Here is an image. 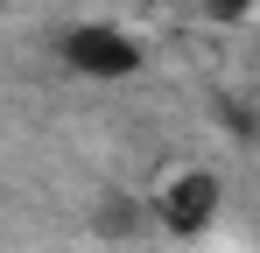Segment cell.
I'll use <instances>...</instances> for the list:
<instances>
[{
    "mask_svg": "<svg viewBox=\"0 0 260 253\" xmlns=\"http://www.w3.org/2000/svg\"><path fill=\"white\" fill-rule=\"evenodd\" d=\"M56 64L78 71V78L120 84V78L141 71V42H134L127 28H113V21H71V28L56 36Z\"/></svg>",
    "mask_w": 260,
    "mask_h": 253,
    "instance_id": "cell-1",
    "label": "cell"
},
{
    "mask_svg": "<svg viewBox=\"0 0 260 253\" xmlns=\"http://www.w3.org/2000/svg\"><path fill=\"white\" fill-rule=\"evenodd\" d=\"M225 211V190H218L211 169H176L155 183V225L176 232V239H197V232H211V218Z\"/></svg>",
    "mask_w": 260,
    "mask_h": 253,
    "instance_id": "cell-2",
    "label": "cell"
},
{
    "mask_svg": "<svg viewBox=\"0 0 260 253\" xmlns=\"http://www.w3.org/2000/svg\"><path fill=\"white\" fill-rule=\"evenodd\" d=\"M148 218H155V204H134V197H106L91 225H99V239H141V225H148Z\"/></svg>",
    "mask_w": 260,
    "mask_h": 253,
    "instance_id": "cell-3",
    "label": "cell"
},
{
    "mask_svg": "<svg viewBox=\"0 0 260 253\" xmlns=\"http://www.w3.org/2000/svg\"><path fill=\"white\" fill-rule=\"evenodd\" d=\"M204 7H211V14H246L253 0H204Z\"/></svg>",
    "mask_w": 260,
    "mask_h": 253,
    "instance_id": "cell-4",
    "label": "cell"
}]
</instances>
